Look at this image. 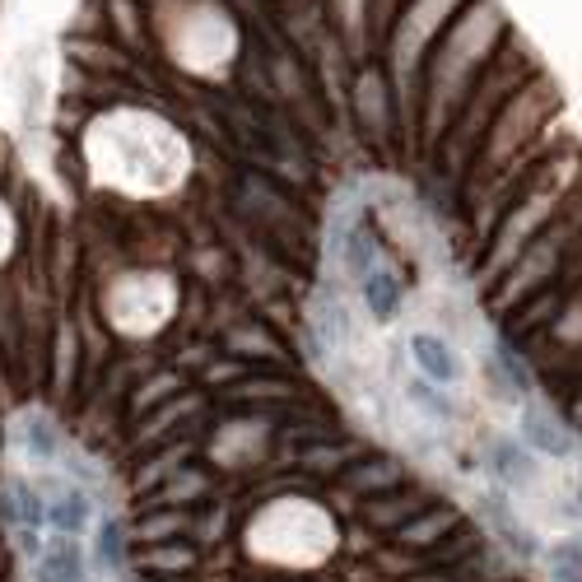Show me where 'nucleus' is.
<instances>
[{
    "label": "nucleus",
    "mask_w": 582,
    "mask_h": 582,
    "mask_svg": "<svg viewBox=\"0 0 582 582\" xmlns=\"http://www.w3.org/2000/svg\"><path fill=\"white\" fill-rule=\"evenodd\" d=\"M331 522L312 503H275L252 526V550L280 563H317L331 555Z\"/></svg>",
    "instance_id": "nucleus-1"
},
{
    "label": "nucleus",
    "mask_w": 582,
    "mask_h": 582,
    "mask_svg": "<svg viewBox=\"0 0 582 582\" xmlns=\"http://www.w3.org/2000/svg\"><path fill=\"white\" fill-rule=\"evenodd\" d=\"M38 489L43 494V503H47V526L57 536H84L90 532V522H94V503H90V494L75 489L70 480H43Z\"/></svg>",
    "instance_id": "nucleus-2"
},
{
    "label": "nucleus",
    "mask_w": 582,
    "mask_h": 582,
    "mask_svg": "<svg viewBox=\"0 0 582 582\" xmlns=\"http://www.w3.org/2000/svg\"><path fill=\"white\" fill-rule=\"evenodd\" d=\"M411 359L419 364V373H425L429 382H438V387H456L466 378L462 355H456L443 336H433V331H415V336H411Z\"/></svg>",
    "instance_id": "nucleus-3"
},
{
    "label": "nucleus",
    "mask_w": 582,
    "mask_h": 582,
    "mask_svg": "<svg viewBox=\"0 0 582 582\" xmlns=\"http://www.w3.org/2000/svg\"><path fill=\"white\" fill-rule=\"evenodd\" d=\"M38 582H90V559L75 536H51L38 550Z\"/></svg>",
    "instance_id": "nucleus-4"
},
{
    "label": "nucleus",
    "mask_w": 582,
    "mask_h": 582,
    "mask_svg": "<svg viewBox=\"0 0 582 582\" xmlns=\"http://www.w3.org/2000/svg\"><path fill=\"white\" fill-rule=\"evenodd\" d=\"M14 448H20V456L28 466H47V462H57L61 438L51 433V425L43 415H24L20 425H14Z\"/></svg>",
    "instance_id": "nucleus-5"
},
{
    "label": "nucleus",
    "mask_w": 582,
    "mask_h": 582,
    "mask_svg": "<svg viewBox=\"0 0 582 582\" xmlns=\"http://www.w3.org/2000/svg\"><path fill=\"white\" fill-rule=\"evenodd\" d=\"M359 289H364V304H368V312H373V322H392V317L401 312V280L387 266L364 275Z\"/></svg>",
    "instance_id": "nucleus-6"
},
{
    "label": "nucleus",
    "mask_w": 582,
    "mask_h": 582,
    "mask_svg": "<svg viewBox=\"0 0 582 582\" xmlns=\"http://www.w3.org/2000/svg\"><path fill=\"white\" fill-rule=\"evenodd\" d=\"M522 443H532L545 456H569V438H563V429H555L550 415H541V411H522Z\"/></svg>",
    "instance_id": "nucleus-7"
},
{
    "label": "nucleus",
    "mask_w": 582,
    "mask_h": 582,
    "mask_svg": "<svg viewBox=\"0 0 582 582\" xmlns=\"http://www.w3.org/2000/svg\"><path fill=\"white\" fill-rule=\"evenodd\" d=\"M341 257H345V271L355 275V280H364V275H373V271H378V247L368 242L364 228H349V234H345V247H341Z\"/></svg>",
    "instance_id": "nucleus-8"
},
{
    "label": "nucleus",
    "mask_w": 582,
    "mask_h": 582,
    "mask_svg": "<svg viewBox=\"0 0 582 582\" xmlns=\"http://www.w3.org/2000/svg\"><path fill=\"white\" fill-rule=\"evenodd\" d=\"M494 471H499L503 480H513V485H526L536 466H532V456L522 452V443H508V438H503V443H494Z\"/></svg>",
    "instance_id": "nucleus-9"
},
{
    "label": "nucleus",
    "mask_w": 582,
    "mask_h": 582,
    "mask_svg": "<svg viewBox=\"0 0 582 582\" xmlns=\"http://www.w3.org/2000/svg\"><path fill=\"white\" fill-rule=\"evenodd\" d=\"M550 569L559 582H582V541H559L550 550Z\"/></svg>",
    "instance_id": "nucleus-10"
},
{
    "label": "nucleus",
    "mask_w": 582,
    "mask_h": 582,
    "mask_svg": "<svg viewBox=\"0 0 582 582\" xmlns=\"http://www.w3.org/2000/svg\"><path fill=\"white\" fill-rule=\"evenodd\" d=\"M98 555L108 559V563L121 559V532H117V522H103L98 526Z\"/></svg>",
    "instance_id": "nucleus-11"
},
{
    "label": "nucleus",
    "mask_w": 582,
    "mask_h": 582,
    "mask_svg": "<svg viewBox=\"0 0 582 582\" xmlns=\"http://www.w3.org/2000/svg\"><path fill=\"white\" fill-rule=\"evenodd\" d=\"M411 401H415V405H425V411H429L433 419H448V415H452V405H448V401H438V396L429 392V387H419V382L411 387Z\"/></svg>",
    "instance_id": "nucleus-12"
},
{
    "label": "nucleus",
    "mask_w": 582,
    "mask_h": 582,
    "mask_svg": "<svg viewBox=\"0 0 582 582\" xmlns=\"http://www.w3.org/2000/svg\"><path fill=\"white\" fill-rule=\"evenodd\" d=\"M5 242H10V219L0 215V252H5Z\"/></svg>",
    "instance_id": "nucleus-13"
},
{
    "label": "nucleus",
    "mask_w": 582,
    "mask_h": 582,
    "mask_svg": "<svg viewBox=\"0 0 582 582\" xmlns=\"http://www.w3.org/2000/svg\"><path fill=\"white\" fill-rule=\"evenodd\" d=\"M578 499H582V489H578Z\"/></svg>",
    "instance_id": "nucleus-14"
}]
</instances>
